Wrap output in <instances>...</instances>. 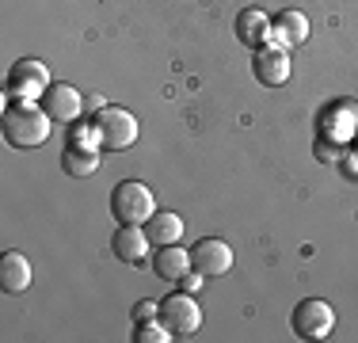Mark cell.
<instances>
[{
    "label": "cell",
    "mask_w": 358,
    "mask_h": 343,
    "mask_svg": "<svg viewBox=\"0 0 358 343\" xmlns=\"http://www.w3.org/2000/svg\"><path fill=\"white\" fill-rule=\"evenodd\" d=\"M0 126H4L8 145H15V149H38V145L50 141L54 118L42 107H35V103L20 99V103H12V107H4V122Z\"/></svg>",
    "instance_id": "cell-1"
},
{
    "label": "cell",
    "mask_w": 358,
    "mask_h": 343,
    "mask_svg": "<svg viewBox=\"0 0 358 343\" xmlns=\"http://www.w3.org/2000/svg\"><path fill=\"white\" fill-rule=\"evenodd\" d=\"M110 214H115L118 225H145L157 214V199L141 179H122L110 191Z\"/></svg>",
    "instance_id": "cell-2"
},
{
    "label": "cell",
    "mask_w": 358,
    "mask_h": 343,
    "mask_svg": "<svg viewBox=\"0 0 358 343\" xmlns=\"http://www.w3.org/2000/svg\"><path fill=\"white\" fill-rule=\"evenodd\" d=\"M92 126H96L99 149H110V153L130 149V145L138 141V134H141L138 118H134L126 107H103L96 118H92Z\"/></svg>",
    "instance_id": "cell-3"
},
{
    "label": "cell",
    "mask_w": 358,
    "mask_h": 343,
    "mask_svg": "<svg viewBox=\"0 0 358 343\" xmlns=\"http://www.w3.org/2000/svg\"><path fill=\"white\" fill-rule=\"evenodd\" d=\"M50 84H54V76H50L46 62H35V57L15 62L12 73H8V92H12L15 99H27V103H35V99L46 96Z\"/></svg>",
    "instance_id": "cell-4"
},
{
    "label": "cell",
    "mask_w": 358,
    "mask_h": 343,
    "mask_svg": "<svg viewBox=\"0 0 358 343\" xmlns=\"http://www.w3.org/2000/svg\"><path fill=\"white\" fill-rule=\"evenodd\" d=\"M289 324H294V332L301 340H328L331 328H336V313H331L328 302H320V298H305L301 305L294 309V316H289Z\"/></svg>",
    "instance_id": "cell-5"
},
{
    "label": "cell",
    "mask_w": 358,
    "mask_h": 343,
    "mask_svg": "<svg viewBox=\"0 0 358 343\" xmlns=\"http://www.w3.org/2000/svg\"><path fill=\"white\" fill-rule=\"evenodd\" d=\"M160 324H164L172 336H194L202 324V309L191 294H172L160 302Z\"/></svg>",
    "instance_id": "cell-6"
},
{
    "label": "cell",
    "mask_w": 358,
    "mask_h": 343,
    "mask_svg": "<svg viewBox=\"0 0 358 343\" xmlns=\"http://www.w3.org/2000/svg\"><path fill=\"white\" fill-rule=\"evenodd\" d=\"M233 263H236L233 248L217 237H206L191 248V271H199L202 279H221V274L233 271Z\"/></svg>",
    "instance_id": "cell-7"
},
{
    "label": "cell",
    "mask_w": 358,
    "mask_h": 343,
    "mask_svg": "<svg viewBox=\"0 0 358 343\" xmlns=\"http://www.w3.org/2000/svg\"><path fill=\"white\" fill-rule=\"evenodd\" d=\"M42 111H46L54 122H76L84 115V96L73 84H50V92L42 96Z\"/></svg>",
    "instance_id": "cell-8"
},
{
    "label": "cell",
    "mask_w": 358,
    "mask_h": 343,
    "mask_svg": "<svg viewBox=\"0 0 358 343\" xmlns=\"http://www.w3.org/2000/svg\"><path fill=\"white\" fill-rule=\"evenodd\" d=\"M115 255L122 263H130V267H141L145 260H149V248H152V240L149 233H145V225H122V229H115Z\"/></svg>",
    "instance_id": "cell-9"
},
{
    "label": "cell",
    "mask_w": 358,
    "mask_h": 343,
    "mask_svg": "<svg viewBox=\"0 0 358 343\" xmlns=\"http://www.w3.org/2000/svg\"><path fill=\"white\" fill-rule=\"evenodd\" d=\"M252 73L259 84H267V88H278V84L289 80V57L282 54V50L275 46H259L252 57Z\"/></svg>",
    "instance_id": "cell-10"
},
{
    "label": "cell",
    "mask_w": 358,
    "mask_h": 343,
    "mask_svg": "<svg viewBox=\"0 0 358 343\" xmlns=\"http://www.w3.org/2000/svg\"><path fill=\"white\" fill-rule=\"evenodd\" d=\"M271 31H275V20H267V12H259V8H244V12L236 15V38L252 50L267 46Z\"/></svg>",
    "instance_id": "cell-11"
},
{
    "label": "cell",
    "mask_w": 358,
    "mask_h": 343,
    "mask_svg": "<svg viewBox=\"0 0 358 343\" xmlns=\"http://www.w3.org/2000/svg\"><path fill=\"white\" fill-rule=\"evenodd\" d=\"M27 286H31V260L23 252H4L0 255V290L23 294Z\"/></svg>",
    "instance_id": "cell-12"
},
{
    "label": "cell",
    "mask_w": 358,
    "mask_h": 343,
    "mask_svg": "<svg viewBox=\"0 0 358 343\" xmlns=\"http://www.w3.org/2000/svg\"><path fill=\"white\" fill-rule=\"evenodd\" d=\"M152 271H157V279H164V282H179L187 271H191V252H183L179 244L157 248V255H152Z\"/></svg>",
    "instance_id": "cell-13"
},
{
    "label": "cell",
    "mask_w": 358,
    "mask_h": 343,
    "mask_svg": "<svg viewBox=\"0 0 358 343\" xmlns=\"http://www.w3.org/2000/svg\"><path fill=\"white\" fill-rule=\"evenodd\" d=\"M62 168H65V176H73V179L96 176V168H99V149H96V145H65Z\"/></svg>",
    "instance_id": "cell-14"
},
{
    "label": "cell",
    "mask_w": 358,
    "mask_h": 343,
    "mask_svg": "<svg viewBox=\"0 0 358 343\" xmlns=\"http://www.w3.org/2000/svg\"><path fill=\"white\" fill-rule=\"evenodd\" d=\"M145 233L157 248L164 244H179V237H183V218H179L176 210H157L149 221H145Z\"/></svg>",
    "instance_id": "cell-15"
},
{
    "label": "cell",
    "mask_w": 358,
    "mask_h": 343,
    "mask_svg": "<svg viewBox=\"0 0 358 343\" xmlns=\"http://www.w3.org/2000/svg\"><path fill=\"white\" fill-rule=\"evenodd\" d=\"M271 38H278L282 46H301V42L309 38V20H305L301 12H294V8H289V12H282V15L275 20Z\"/></svg>",
    "instance_id": "cell-16"
},
{
    "label": "cell",
    "mask_w": 358,
    "mask_h": 343,
    "mask_svg": "<svg viewBox=\"0 0 358 343\" xmlns=\"http://www.w3.org/2000/svg\"><path fill=\"white\" fill-rule=\"evenodd\" d=\"M134 340H138V343H168V340H172V332H168L160 321H145V324H138Z\"/></svg>",
    "instance_id": "cell-17"
},
{
    "label": "cell",
    "mask_w": 358,
    "mask_h": 343,
    "mask_svg": "<svg viewBox=\"0 0 358 343\" xmlns=\"http://www.w3.org/2000/svg\"><path fill=\"white\" fill-rule=\"evenodd\" d=\"M145 321H160V302H138L134 305V324H145Z\"/></svg>",
    "instance_id": "cell-18"
},
{
    "label": "cell",
    "mask_w": 358,
    "mask_h": 343,
    "mask_svg": "<svg viewBox=\"0 0 358 343\" xmlns=\"http://www.w3.org/2000/svg\"><path fill=\"white\" fill-rule=\"evenodd\" d=\"M179 282H183V290H187V294H194V290L202 286V274H199V271H194V274L187 271V274H183V279H179Z\"/></svg>",
    "instance_id": "cell-19"
},
{
    "label": "cell",
    "mask_w": 358,
    "mask_h": 343,
    "mask_svg": "<svg viewBox=\"0 0 358 343\" xmlns=\"http://www.w3.org/2000/svg\"><path fill=\"white\" fill-rule=\"evenodd\" d=\"M103 107H107V103H103V96H96V92H92V96H84V111H92V115H99Z\"/></svg>",
    "instance_id": "cell-20"
},
{
    "label": "cell",
    "mask_w": 358,
    "mask_h": 343,
    "mask_svg": "<svg viewBox=\"0 0 358 343\" xmlns=\"http://www.w3.org/2000/svg\"><path fill=\"white\" fill-rule=\"evenodd\" d=\"M343 172H347V176H358V157H347L343 160Z\"/></svg>",
    "instance_id": "cell-21"
}]
</instances>
